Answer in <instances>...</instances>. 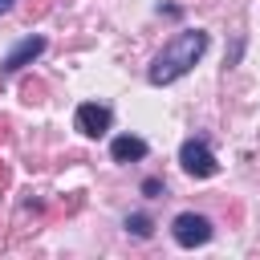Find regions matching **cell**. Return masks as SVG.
Instances as JSON below:
<instances>
[{"label":"cell","mask_w":260,"mask_h":260,"mask_svg":"<svg viewBox=\"0 0 260 260\" xmlns=\"http://www.w3.org/2000/svg\"><path fill=\"white\" fill-rule=\"evenodd\" d=\"M203 49H207V32H203V28H183V32H175V37L162 45V53L150 61V69H146L150 85H171V81H179L183 73H191L195 61L203 57Z\"/></svg>","instance_id":"6da1fadb"},{"label":"cell","mask_w":260,"mask_h":260,"mask_svg":"<svg viewBox=\"0 0 260 260\" xmlns=\"http://www.w3.org/2000/svg\"><path fill=\"white\" fill-rule=\"evenodd\" d=\"M179 162H183V171L195 175V179H211V175L219 171V162H215V154H211V146H207L203 138H187V142L179 146Z\"/></svg>","instance_id":"7a4b0ae2"},{"label":"cell","mask_w":260,"mask_h":260,"mask_svg":"<svg viewBox=\"0 0 260 260\" xmlns=\"http://www.w3.org/2000/svg\"><path fill=\"white\" fill-rule=\"evenodd\" d=\"M171 232H175V240L183 248H199V244L211 240V219L199 215V211H179L175 223H171Z\"/></svg>","instance_id":"3957f363"},{"label":"cell","mask_w":260,"mask_h":260,"mask_svg":"<svg viewBox=\"0 0 260 260\" xmlns=\"http://www.w3.org/2000/svg\"><path fill=\"white\" fill-rule=\"evenodd\" d=\"M77 130L85 134V138H102L106 130H110V110L106 106H98V102H85V106H77Z\"/></svg>","instance_id":"277c9868"},{"label":"cell","mask_w":260,"mask_h":260,"mask_svg":"<svg viewBox=\"0 0 260 260\" xmlns=\"http://www.w3.org/2000/svg\"><path fill=\"white\" fill-rule=\"evenodd\" d=\"M45 53V37H24L4 61H0V73H16V69H24V65H32L37 57Z\"/></svg>","instance_id":"5b68a950"},{"label":"cell","mask_w":260,"mask_h":260,"mask_svg":"<svg viewBox=\"0 0 260 260\" xmlns=\"http://www.w3.org/2000/svg\"><path fill=\"white\" fill-rule=\"evenodd\" d=\"M146 142L142 138H134V134H122V138H114L110 142V154H114V162H138V158H146Z\"/></svg>","instance_id":"8992f818"},{"label":"cell","mask_w":260,"mask_h":260,"mask_svg":"<svg viewBox=\"0 0 260 260\" xmlns=\"http://www.w3.org/2000/svg\"><path fill=\"white\" fill-rule=\"evenodd\" d=\"M126 232L138 236V240H146V236H150V219H146V215H126Z\"/></svg>","instance_id":"52a82bcc"},{"label":"cell","mask_w":260,"mask_h":260,"mask_svg":"<svg viewBox=\"0 0 260 260\" xmlns=\"http://www.w3.org/2000/svg\"><path fill=\"white\" fill-rule=\"evenodd\" d=\"M142 191H146V195H158V191H162V183H158V179H146V183H142Z\"/></svg>","instance_id":"ba28073f"},{"label":"cell","mask_w":260,"mask_h":260,"mask_svg":"<svg viewBox=\"0 0 260 260\" xmlns=\"http://www.w3.org/2000/svg\"><path fill=\"white\" fill-rule=\"evenodd\" d=\"M12 4H16V0H0V12H8V8H12Z\"/></svg>","instance_id":"9c48e42d"},{"label":"cell","mask_w":260,"mask_h":260,"mask_svg":"<svg viewBox=\"0 0 260 260\" xmlns=\"http://www.w3.org/2000/svg\"><path fill=\"white\" fill-rule=\"evenodd\" d=\"M4 183H8V171H4V167H0V187H4Z\"/></svg>","instance_id":"30bf717a"}]
</instances>
